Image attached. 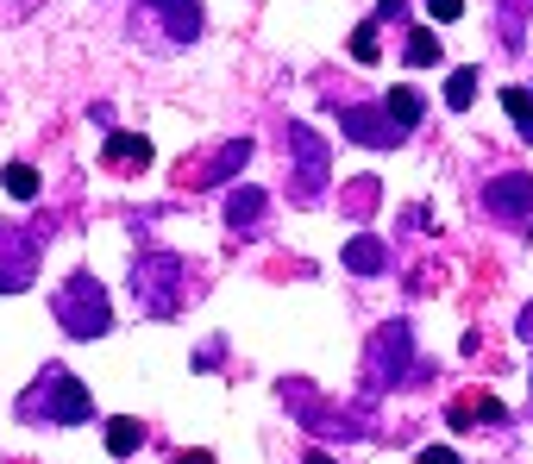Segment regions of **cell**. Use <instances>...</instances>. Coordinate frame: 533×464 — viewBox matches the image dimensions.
I'll return each instance as SVG.
<instances>
[{"mask_svg": "<svg viewBox=\"0 0 533 464\" xmlns=\"http://www.w3.org/2000/svg\"><path fill=\"white\" fill-rule=\"evenodd\" d=\"M95 414L88 383H76L63 364H44V377L19 396V421H51V427H82Z\"/></svg>", "mask_w": 533, "mask_h": 464, "instance_id": "6da1fadb", "label": "cell"}, {"mask_svg": "<svg viewBox=\"0 0 533 464\" xmlns=\"http://www.w3.org/2000/svg\"><path fill=\"white\" fill-rule=\"evenodd\" d=\"M132 301L151 320H176L182 301H189V264H182L176 251H145V258L132 264Z\"/></svg>", "mask_w": 533, "mask_h": 464, "instance_id": "7a4b0ae2", "label": "cell"}, {"mask_svg": "<svg viewBox=\"0 0 533 464\" xmlns=\"http://www.w3.org/2000/svg\"><path fill=\"white\" fill-rule=\"evenodd\" d=\"M51 314H57V327H63L69 339H101V333L113 327V301H107V289H101L88 270H76V276L57 289Z\"/></svg>", "mask_w": 533, "mask_h": 464, "instance_id": "3957f363", "label": "cell"}, {"mask_svg": "<svg viewBox=\"0 0 533 464\" xmlns=\"http://www.w3.org/2000/svg\"><path fill=\"white\" fill-rule=\"evenodd\" d=\"M44 258V226H13L0 220V295H19L38 276Z\"/></svg>", "mask_w": 533, "mask_h": 464, "instance_id": "277c9868", "label": "cell"}, {"mask_svg": "<svg viewBox=\"0 0 533 464\" xmlns=\"http://www.w3.org/2000/svg\"><path fill=\"white\" fill-rule=\"evenodd\" d=\"M283 151L295 157V201H320V189H327V138H320L314 126L289 120L283 126Z\"/></svg>", "mask_w": 533, "mask_h": 464, "instance_id": "5b68a950", "label": "cell"}, {"mask_svg": "<svg viewBox=\"0 0 533 464\" xmlns=\"http://www.w3.org/2000/svg\"><path fill=\"white\" fill-rule=\"evenodd\" d=\"M408 358H414V333H408V320H389V327H377V339H370V364H364L370 389L402 383V377H408Z\"/></svg>", "mask_w": 533, "mask_h": 464, "instance_id": "8992f818", "label": "cell"}, {"mask_svg": "<svg viewBox=\"0 0 533 464\" xmlns=\"http://www.w3.org/2000/svg\"><path fill=\"white\" fill-rule=\"evenodd\" d=\"M339 132L352 138V145H370V151H383V145H402V126L389 120L383 107H345V113H339Z\"/></svg>", "mask_w": 533, "mask_h": 464, "instance_id": "52a82bcc", "label": "cell"}, {"mask_svg": "<svg viewBox=\"0 0 533 464\" xmlns=\"http://www.w3.org/2000/svg\"><path fill=\"white\" fill-rule=\"evenodd\" d=\"M145 13L157 19V32L170 44H195L201 38V0H145Z\"/></svg>", "mask_w": 533, "mask_h": 464, "instance_id": "ba28073f", "label": "cell"}, {"mask_svg": "<svg viewBox=\"0 0 533 464\" xmlns=\"http://www.w3.org/2000/svg\"><path fill=\"white\" fill-rule=\"evenodd\" d=\"M483 207H490L496 220H521L527 207H533V176H527V170H508V176H496L490 189H483Z\"/></svg>", "mask_w": 533, "mask_h": 464, "instance_id": "9c48e42d", "label": "cell"}, {"mask_svg": "<svg viewBox=\"0 0 533 464\" xmlns=\"http://www.w3.org/2000/svg\"><path fill=\"white\" fill-rule=\"evenodd\" d=\"M101 164H107V170H120V176H138V170H151V138H138V132H107V145H101Z\"/></svg>", "mask_w": 533, "mask_h": 464, "instance_id": "30bf717a", "label": "cell"}, {"mask_svg": "<svg viewBox=\"0 0 533 464\" xmlns=\"http://www.w3.org/2000/svg\"><path fill=\"white\" fill-rule=\"evenodd\" d=\"M258 220H264V189H258V182H239V189L226 195V226H233V232H251Z\"/></svg>", "mask_w": 533, "mask_h": 464, "instance_id": "8fae6325", "label": "cell"}, {"mask_svg": "<svg viewBox=\"0 0 533 464\" xmlns=\"http://www.w3.org/2000/svg\"><path fill=\"white\" fill-rule=\"evenodd\" d=\"M345 270H358V276H377V270H389V245L377 239V232H358V239L345 245Z\"/></svg>", "mask_w": 533, "mask_h": 464, "instance_id": "7c38bea8", "label": "cell"}, {"mask_svg": "<svg viewBox=\"0 0 533 464\" xmlns=\"http://www.w3.org/2000/svg\"><path fill=\"white\" fill-rule=\"evenodd\" d=\"M245 164H251V138H233V145H220V157H214V164L201 170V182H195V189H214V182H226V176H239Z\"/></svg>", "mask_w": 533, "mask_h": 464, "instance_id": "4fadbf2b", "label": "cell"}, {"mask_svg": "<svg viewBox=\"0 0 533 464\" xmlns=\"http://www.w3.org/2000/svg\"><path fill=\"white\" fill-rule=\"evenodd\" d=\"M383 113H389L402 132H414V126H421V113H427V101L414 95V88H389V95H383Z\"/></svg>", "mask_w": 533, "mask_h": 464, "instance_id": "5bb4252c", "label": "cell"}, {"mask_svg": "<svg viewBox=\"0 0 533 464\" xmlns=\"http://www.w3.org/2000/svg\"><path fill=\"white\" fill-rule=\"evenodd\" d=\"M138 446H145V427H138L132 414H113V421H107V452L113 458H132Z\"/></svg>", "mask_w": 533, "mask_h": 464, "instance_id": "9a60e30c", "label": "cell"}, {"mask_svg": "<svg viewBox=\"0 0 533 464\" xmlns=\"http://www.w3.org/2000/svg\"><path fill=\"white\" fill-rule=\"evenodd\" d=\"M502 113L515 120V132L533 145V88H502Z\"/></svg>", "mask_w": 533, "mask_h": 464, "instance_id": "2e32d148", "label": "cell"}, {"mask_svg": "<svg viewBox=\"0 0 533 464\" xmlns=\"http://www.w3.org/2000/svg\"><path fill=\"white\" fill-rule=\"evenodd\" d=\"M0 182H7L13 201H38V170L32 164H7V170H0Z\"/></svg>", "mask_w": 533, "mask_h": 464, "instance_id": "e0dca14e", "label": "cell"}, {"mask_svg": "<svg viewBox=\"0 0 533 464\" xmlns=\"http://www.w3.org/2000/svg\"><path fill=\"white\" fill-rule=\"evenodd\" d=\"M477 101V69H452V82H446V107L452 113H465Z\"/></svg>", "mask_w": 533, "mask_h": 464, "instance_id": "ac0fdd59", "label": "cell"}, {"mask_svg": "<svg viewBox=\"0 0 533 464\" xmlns=\"http://www.w3.org/2000/svg\"><path fill=\"white\" fill-rule=\"evenodd\" d=\"M402 57H408V69H427V63H439V38H433V32H414V38L402 44Z\"/></svg>", "mask_w": 533, "mask_h": 464, "instance_id": "d6986e66", "label": "cell"}, {"mask_svg": "<svg viewBox=\"0 0 533 464\" xmlns=\"http://www.w3.org/2000/svg\"><path fill=\"white\" fill-rule=\"evenodd\" d=\"M471 414H483V421H502V402H496V396H471V402H458V408H452V427H465Z\"/></svg>", "mask_w": 533, "mask_h": 464, "instance_id": "ffe728a7", "label": "cell"}, {"mask_svg": "<svg viewBox=\"0 0 533 464\" xmlns=\"http://www.w3.org/2000/svg\"><path fill=\"white\" fill-rule=\"evenodd\" d=\"M352 57H358V63H377V57H383V44H377V32H370V26L352 32Z\"/></svg>", "mask_w": 533, "mask_h": 464, "instance_id": "44dd1931", "label": "cell"}, {"mask_svg": "<svg viewBox=\"0 0 533 464\" xmlns=\"http://www.w3.org/2000/svg\"><path fill=\"white\" fill-rule=\"evenodd\" d=\"M370 201H377V182H370V176H358V189L352 195H345V207H352V214H364V207Z\"/></svg>", "mask_w": 533, "mask_h": 464, "instance_id": "7402d4cb", "label": "cell"}, {"mask_svg": "<svg viewBox=\"0 0 533 464\" xmlns=\"http://www.w3.org/2000/svg\"><path fill=\"white\" fill-rule=\"evenodd\" d=\"M427 13H433V26H452V19L465 13V0H427Z\"/></svg>", "mask_w": 533, "mask_h": 464, "instance_id": "603a6c76", "label": "cell"}, {"mask_svg": "<svg viewBox=\"0 0 533 464\" xmlns=\"http://www.w3.org/2000/svg\"><path fill=\"white\" fill-rule=\"evenodd\" d=\"M414 464H458V452H452V446H427V452L414 458Z\"/></svg>", "mask_w": 533, "mask_h": 464, "instance_id": "cb8c5ba5", "label": "cell"}, {"mask_svg": "<svg viewBox=\"0 0 533 464\" xmlns=\"http://www.w3.org/2000/svg\"><path fill=\"white\" fill-rule=\"evenodd\" d=\"M176 464H214V452H176Z\"/></svg>", "mask_w": 533, "mask_h": 464, "instance_id": "d4e9b609", "label": "cell"}, {"mask_svg": "<svg viewBox=\"0 0 533 464\" xmlns=\"http://www.w3.org/2000/svg\"><path fill=\"white\" fill-rule=\"evenodd\" d=\"M521 339L533 345V301H527V308H521Z\"/></svg>", "mask_w": 533, "mask_h": 464, "instance_id": "484cf974", "label": "cell"}, {"mask_svg": "<svg viewBox=\"0 0 533 464\" xmlns=\"http://www.w3.org/2000/svg\"><path fill=\"white\" fill-rule=\"evenodd\" d=\"M308 464H339V458L333 452H308Z\"/></svg>", "mask_w": 533, "mask_h": 464, "instance_id": "4316f807", "label": "cell"}, {"mask_svg": "<svg viewBox=\"0 0 533 464\" xmlns=\"http://www.w3.org/2000/svg\"><path fill=\"white\" fill-rule=\"evenodd\" d=\"M527 239H533V232H527Z\"/></svg>", "mask_w": 533, "mask_h": 464, "instance_id": "83f0119b", "label": "cell"}]
</instances>
